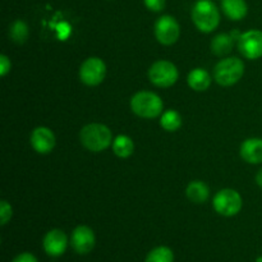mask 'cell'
Returning a JSON list of instances; mask_svg holds the SVG:
<instances>
[{
  "instance_id": "cell-1",
  "label": "cell",
  "mask_w": 262,
  "mask_h": 262,
  "mask_svg": "<svg viewBox=\"0 0 262 262\" xmlns=\"http://www.w3.org/2000/svg\"><path fill=\"white\" fill-rule=\"evenodd\" d=\"M79 140L87 150L92 152H100V151L106 150L112 145L113 135L112 130L106 125L92 123L82 128L79 133Z\"/></svg>"
},
{
  "instance_id": "cell-2",
  "label": "cell",
  "mask_w": 262,
  "mask_h": 262,
  "mask_svg": "<svg viewBox=\"0 0 262 262\" xmlns=\"http://www.w3.org/2000/svg\"><path fill=\"white\" fill-rule=\"evenodd\" d=\"M192 19L201 32H212L219 26V10L211 0H199L192 9Z\"/></svg>"
},
{
  "instance_id": "cell-3",
  "label": "cell",
  "mask_w": 262,
  "mask_h": 262,
  "mask_svg": "<svg viewBox=\"0 0 262 262\" xmlns=\"http://www.w3.org/2000/svg\"><path fill=\"white\" fill-rule=\"evenodd\" d=\"M130 109L141 118H156L163 113L164 104L160 96L151 91H140L130 99Z\"/></svg>"
},
{
  "instance_id": "cell-4",
  "label": "cell",
  "mask_w": 262,
  "mask_h": 262,
  "mask_svg": "<svg viewBox=\"0 0 262 262\" xmlns=\"http://www.w3.org/2000/svg\"><path fill=\"white\" fill-rule=\"evenodd\" d=\"M245 73V64L238 58L222 59L214 68L215 81L220 86H233L242 78Z\"/></svg>"
},
{
  "instance_id": "cell-5",
  "label": "cell",
  "mask_w": 262,
  "mask_h": 262,
  "mask_svg": "<svg viewBox=\"0 0 262 262\" xmlns=\"http://www.w3.org/2000/svg\"><path fill=\"white\" fill-rule=\"evenodd\" d=\"M212 206L223 216H234L242 209V197L234 189H222L215 194Z\"/></svg>"
},
{
  "instance_id": "cell-6",
  "label": "cell",
  "mask_w": 262,
  "mask_h": 262,
  "mask_svg": "<svg viewBox=\"0 0 262 262\" xmlns=\"http://www.w3.org/2000/svg\"><path fill=\"white\" fill-rule=\"evenodd\" d=\"M178 69L171 61L159 60L150 67L148 78L158 87H170L178 81Z\"/></svg>"
},
{
  "instance_id": "cell-7",
  "label": "cell",
  "mask_w": 262,
  "mask_h": 262,
  "mask_svg": "<svg viewBox=\"0 0 262 262\" xmlns=\"http://www.w3.org/2000/svg\"><path fill=\"white\" fill-rule=\"evenodd\" d=\"M106 74V66L100 58L92 56L86 59L79 68V78L87 86H97Z\"/></svg>"
},
{
  "instance_id": "cell-8",
  "label": "cell",
  "mask_w": 262,
  "mask_h": 262,
  "mask_svg": "<svg viewBox=\"0 0 262 262\" xmlns=\"http://www.w3.org/2000/svg\"><path fill=\"white\" fill-rule=\"evenodd\" d=\"M238 49L246 59L255 60L262 56V31L250 30L242 33L238 40Z\"/></svg>"
},
{
  "instance_id": "cell-9",
  "label": "cell",
  "mask_w": 262,
  "mask_h": 262,
  "mask_svg": "<svg viewBox=\"0 0 262 262\" xmlns=\"http://www.w3.org/2000/svg\"><path fill=\"white\" fill-rule=\"evenodd\" d=\"M155 36L163 45H173L179 37V25L171 15H163L155 23Z\"/></svg>"
},
{
  "instance_id": "cell-10",
  "label": "cell",
  "mask_w": 262,
  "mask_h": 262,
  "mask_svg": "<svg viewBox=\"0 0 262 262\" xmlns=\"http://www.w3.org/2000/svg\"><path fill=\"white\" fill-rule=\"evenodd\" d=\"M95 243H96V238H95L94 230L86 225H79L72 233V248L78 255H87L91 252L95 247Z\"/></svg>"
},
{
  "instance_id": "cell-11",
  "label": "cell",
  "mask_w": 262,
  "mask_h": 262,
  "mask_svg": "<svg viewBox=\"0 0 262 262\" xmlns=\"http://www.w3.org/2000/svg\"><path fill=\"white\" fill-rule=\"evenodd\" d=\"M42 246L46 255H49L50 257H59L66 252L67 247H68V238L63 230L53 229L46 233L42 241Z\"/></svg>"
},
{
  "instance_id": "cell-12",
  "label": "cell",
  "mask_w": 262,
  "mask_h": 262,
  "mask_svg": "<svg viewBox=\"0 0 262 262\" xmlns=\"http://www.w3.org/2000/svg\"><path fill=\"white\" fill-rule=\"evenodd\" d=\"M31 145L38 154H49L55 146V136L48 127H37L31 133Z\"/></svg>"
},
{
  "instance_id": "cell-13",
  "label": "cell",
  "mask_w": 262,
  "mask_h": 262,
  "mask_svg": "<svg viewBox=\"0 0 262 262\" xmlns=\"http://www.w3.org/2000/svg\"><path fill=\"white\" fill-rule=\"evenodd\" d=\"M241 156L250 164L262 163V138H248L241 146Z\"/></svg>"
},
{
  "instance_id": "cell-14",
  "label": "cell",
  "mask_w": 262,
  "mask_h": 262,
  "mask_svg": "<svg viewBox=\"0 0 262 262\" xmlns=\"http://www.w3.org/2000/svg\"><path fill=\"white\" fill-rule=\"evenodd\" d=\"M222 7L225 15L232 20H241L248 10L245 0H222Z\"/></svg>"
},
{
  "instance_id": "cell-15",
  "label": "cell",
  "mask_w": 262,
  "mask_h": 262,
  "mask_svg": "<svg viewBox=\"0 0 262 262\" xmlns=\"http://www.w3.org/2000/svg\"><path fill=\"white\" fill-rule=\"evenodd\" d=\"M187 81H188L189 87L194 91H206L211 84V77H210L209 72H206L205 69L196 68L189 72Z\"/></svg>"
},
{
  "instance_id": "cell-16",
  "label": "cell",
  "mask_w": 262,
  "mask_h": 262,
  "mask_svg": "<svg viewBox=\"0 0 262 262\" xmlns=\"http://www.w3.org/2000/svg\"><path fill=\"white\" fill-rule=\"evenodd\" d=\"M186 194L189 199V201L194 202V204H204L209 199L210 189L204 182L193 181L187 187Z\"/></svg>"
},
{
  "instance_id": "cell-17",
  "label": "cell",
  "mask_w": 262,
  "mask_h": 262,
  "mask_svg": "<svg viewBox=\"0 0 262 262\" xmlns=\"http://www.w3.org/2000/svg\"><path fill=\"white\" fill-rule=\"evenodd\" d=\"M235 41L230 33H220L215 36L211 41V51L217 56H225L232 51Z\"/></svg>"
},
{
  "instance_id": "cell-18",
  "label": "cell",
  "mask_w": 262,
  "mask_h": 262,
  "mask_svg": "<svg viewBox=\"0 0 262 262\" xmlns=\"http://www.w3.org/2000/svg\"><path fill=\"white\" fill-rule=\"evenodd\" d=\"M113 151L118 158H129L135 151V145H133L132 138L128 136L120 135L113 141Z\"/></svg>"
},
{
  "instance_id": "cell-19",
  "label": "cell",
  "mask_w": 262,
  "mask_h": 262,
  "mask_svg": "<svg viewBox=\"0 0 262 262\" xmlns=\"http://www.w3.org/2000/svg\"><path fill=\"white\" fill-rule=\"evenodd\" d=\"M30 36L27 23L23 20L17 19L9 26V37L15 43H25Z\"/></svg>"
},
{
  "instance_id": "cell-20",
  "label": "cell",
  "mask_w": 262,
  "mask_h": 262,
  "mask_svg": "<svg viewBox=\"0 0 262 262\" xmlns=\"http://www.w3.org/2000/svg\"><path fill=\"white\" fill-rule=\"evenodd\" d=\"M160 125L168 132H174L182 125V117L176 110H166L160 119Z\"/></svg>"
},
{
  "instance_id": "cell-21",
  "label": "cell",
  "mask_w": 262,
  "mask_h": 262,
  "mask_svg": "<svg viewBox=\"0 0 262 262\" xmlns=\"http://www.w3.org/2000/svg\"><path fill=\"white\" fill-rule=\"evenodd\" d=\"M145 262H174V253L166 246H159L148 252Z\"/></svg>"
},
{
  "instance_id": "cell-22",
  "label": "cell",
  "mask_w": 262,
  "mask_h": 262,
  "mask_svg": "<svg viewBox=\"0 0 262 262\" xmlns=\"http://www.w3.org/2000/svg\"><path fill=\"white\" fill-rule=\"evenodd\" d=\"M12 215H13L12 206H10L7 201L3 200V201L0 202V223H2V225L7 224V223L10 220V217H12Z\"/></svg>"
},
{
  "instance_id": "cell-23",
  "label": "cell",
  "mask_w": 262,
  "mask_h": 262,
  "mask_svg": "<svg viewBox=\"0 0 262 262\" xmlns=\"http://www.w3.org/2000/svg\"><path fill=\"white\" fill-rule=\"evenodd\" d=\"M145 5L152 12H161L165 7V0H143Z\"/></svg>"
},
{
  "instance_id": "cell-24",
  "label": "cell",
  "mask_w": 262,
  "mask_h": 262,
  "mask_svg": "<svg viewBox=\"0 0 262 262\" xmlns=\"http://www.w3.org/2000/svg\"><path fill=\"white\" fill-rule=\"evenodd\" d=\"M10 68H12V63H10V59L8 58L7 55L2 54L0 55V74L3 77L7 76L10 72Z\"/></svg>"
},
{
  "instance_id": "cell-25",
  "label": "cell",
  "mask_w": 262,
  "mask_h": 262,
  "mask_svg": "<svg viewBox=\"0 0 262 262\" xmlns=\"http://www.w3.org/2000/svg\"><path fill=\"white\" fill-rule=\"evenodd\" d=\"M12 262H38V261H37V258L32 255V253L23 252V253H19L18 256H15V257L13 258Z\"/></svg>"
},
{
  "instance_id": "cell-26",
  "label": "cell",
  "mask_w": 262,
  "mask_h": 262,
  "mask_svg": "<svg viewBox=\"0 0 262 262\" xmlns=\"http://www.w3.org/2000/svg\"><path fill=\"white\" fill-rule=\"evenodd\" d=\"M230 36L233 37V40L238 41L241 38V36H242V33H241L239 31H232V32H230Z\"/></svg>"
},
{
  "instance_id": "cell-27",
  "label": "cell",
  "mask_w": 262,
  "mask_h": 262,
  "mask_svg": "<svg viewBox=\"0 0 262 262\" xmlns=\"http://www.w3.org/2000/svg\"><path fill=\"white\" fill-rule=\"evenodd\" d=\"M256 183H257L260 187H262V169H260L258 173L256 174Z\"/></svg>"
}]
</instances>
